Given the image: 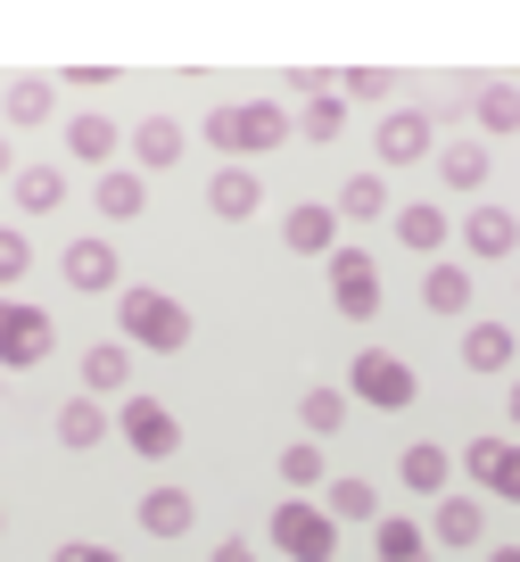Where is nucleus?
Masks as SVG:
<instances>
[{"mask_svg":"<svg viewBox=\"0 0 520 562\" xmlns=\"http://www.w3.org/2000/svg\"><path fill=\"white\" fill-rule=\"evenodd\" d=\"M199 133L224 149V166H248V158H264V149H281L297 124H290V108H281V100H224V108H207Z\"/></svg>","mask_w":520,"mask_h":562,"instance_id":"nucleus-1","label":"nucleus"},{"mask_svg":"<svg viewBox=\"0 0 520 562\" xmlns=\"http://www.w3.org/2000/svg\"><path fill=\"white\" fill-rule=\"evenodd\" d=\"M116 331L133 339V348H149V356H182L191 348V306L149 290V281H133V290H116Z\"/></svg>","mask_w":520,"mask_h":562,"instance_id":"nucleus-2","label":"nucleus"},{"mask_svg":"<svg viewBox=\"0 0 520 562\" xmlns=\"http://www.w3.org/2000/svg\"><path fill=\"white\" fill-rule=\"evenodd\" d=\"M264 529H273V546H281L290 562H339V521H330L314 496H281Z\"/></svg>","mask_w":520,"mask_h":562,"instance_id":"nucleus-3","label":"nucleus"},{"mask_svg":"<svg viewBox=\"0 0 520 562\" xmlns=\"http://www.w3.org/2000/svg\"><path fill=\"white\" fill-rule=\"evenodd\" d=\"M347 397H364L372 414H405V405L421 397V381H414V364H405V356L355 348V364H347Z\"/></svg>","mask_w":520,"mask_h":562,"instance_id":"nucleus-4","label":"nucleus"},{"mask_svg":"<svg viewBox=\"0 0 520 562\" xmlns=\"http://www.w3.org/2000/svg\"><path fill=\"white\" fill-rule=\"evenodd\" d=\"M116 430H124V447H133L140 463H173V456H182V422H173L166 397H124Z\"/></svg>","mask_w":520,"mask_h":562,"instance_id":"nucleus-5","label":"nucleus"},{"mask_svg":"<svg viewBox=\"0 0 520 562\" xmlns=\"http://www.w3.org/2000/svg\"><path fill=\"white\" fill-rule=\"evenodd\" d=\"M50 348H58V323L42 315V306L0 299V364H9V372H34V364H50Z\"/></svg>","mask_w":520,"mask_h":562,"instance_id":"nucleus-6","label":"nucleus"},{"mask_svg":"<svg viewBox=\"0 0 520 562\" xmlns=\"http://www.w3.org/2000/svg\"><path fill=\"white\" fill-rule=\"evenodd\" d=\"M330 306H339L347 323L381 315V265H372V248H339V257H330Z\"/></svg>","mask_w":520,"mask_h":562,"instance_id":"nucleus-7","label":"nucleus"},{"mask_svg":"<svg viewBox=\"0 0 520 562\" xmlns=\"http://www.w3.org/2000/svg\"><path fill=\"white\" fill-rule=\"evenodd\" d=\"M463 472L479 496H504V505H520V439H471L463 447Z\"/></svg>","mask_w":520,"mask_h":562,"instance_id":"nucleus-8","label":"nucleus"},{"mask_svg":"<svg viewBox=\"0 0 520 562\" xmlns=\"http://www.w3.org/2000/svg\"><path fill=\"white\" fill-rule=\"evenodd\" d=\"M281 248H290V257H339V207H330V199H306V207H290L281 215Z\"/></svg>","mask_w":520,"mask_h":562,"instance_id":"nucleus-9","label":"nucleus"},{"mask_svg":"<svg viewBox=\"0 0 520 562\" xmlns=\"http://www.w3.org/2000/svg\"><path fill=\"white\" fill-rule=\"evenodd\" d=\"M372 149H381V166H421L438 149V124L421 116V108H388L381 133H372Z\"/></svg>","mask_w":520,"mask_h":562,"instance_id":"nucleus-10","label":"nucleus"},{"mask_svg":"<svg viewBox=\"0 0 520 562\" xmlns=\"http://www.w3.org/2000/svg\"><path fill=\"white\" fill-rule=\"evenodd\" d=\"M512 248H520V215L496 207V199H479V207L463 215V257L496 265V257H512Z\"/></svg>","mask_w":520,"mask_h":562,"instance_id":"nucleus-11","label":"nucleus"},{"mask_svg":"<svg viewBox=\"0 0 520 562\" xmlns=\"http://www.w3.org/2000/svg\"><path fill=\"white\" fill-rule=\"evenodd\" d=\"M479 538H487V505H479V488H454V496H438V513H430V546L463 554V546H479Z\"/></svg>","mask_w":520,"mask_h":562,"instance_id":"nucleus-12","label":"nucleus"},{"mask_svg":"<svg viewBox=\"0 0 520 562\" xmlns=\"http://www.w3.org/2000/svg\"><path fill=\"white\" fill-rule=\"evenodd\" d=\"M58 273H67V290H83V299H100V290H116V248H108L100 232H83V240H67V257H58Z\"/></svg>","mask_w":520,"mask_h":562,"instance_id":"nucleus-13","label":"nucleus"},{"mask_svg":"<svg viewBox=\"0 0 520 562\" xmlns=\"http://www.w3.org/2000/svg\"><path fill=\"white\" fill-rule=\"evenodd\" d=\"M0 116H9V133H42L58 116V83L50 75H18V83L0 91Z\"/></svg>","mask_w":520,"mask_h":562,"instance_id":"nucleus-14","label":"nucleus"},{"mask_svg":"<svg viewBox=\"0 0 520 562\" xmlns=\"http://www.w3.org/2000/svg\"><path fill=\"white\" fill-rule=\"evenodd\" d=\"M133 389V339H100V348H83V397H124Z\"/></svg>","mask_w":520,"mask_h":562,"instance_id":"nucleus-15","label":"nucleus"},{"mask_svg":"<svg viewBox=\"0 0 520 562\" xmlns=\"http://www.w3.org/2000/svg\"><path fill=\"white\" fill-rule=\"evenodd\" d=\"M397 480H405L414 496H430V505H438V496H454V488H446V480H454V456H446L438 439H414V447L397 456Z\"/></svg>","mask_w":520,"mask_h":562,"instance_id":"nucleus-16","label":"nucleus"},{"mask_svg":"<svg viewBox=\"0 0 520 562\" xmlns=\"http://www.w3.org/2000/svg\"><path fill=\"white\" fill-rule=\"evenodd\" d=\"M91 207H100L108 224H133V215L149 207V175H140V166H108V175L91 182Z\"/></svg>","mask_w":520,"mask_h":562,"instance_id":"nucleus-17","label":"nucleus"},{"mask_svg":"<svg viewBox=\"0 0 520 562\" xmlns=\"http://www.w3.org/2000/svg\"><path fill=\"white\" fill-rule=\"evenodd\" d=\"M67 158H83V166H116V116H100V108H75L67 116Z\"/></svg>","mask_w":520,"mask_h":562,"instance_id":"nucleus-18","label":"nucleus"},{"mask_svg":"<svg viewBox=\"0 0 520 562\" xmlns=\"http://www.w3.org/2000/svg\"><path fill=\"white\" fill-rule=\"evenodd\" d=\"M182 140H191V133H182L173 116H140L133 124V166H140V175H166V166H182Z\"/></svg>","mask_w":520,"mask_h":562,"instance_id":"nucleus-19","label":"nucleus"},{"mask_svg":"<svg viewBox=\"0 0 520 562\" xmlns=\"http://www.w3.org/2000/svg\"><path fill=\"white\" fill-rule=\"evenodd\" d=\"M257 199H264L257 166H215V182H207V207L224 215V224H248V215H257Z\"/></svg>","mask_w":520,"mask_h":562,"instance_id":"nucleus-20","label":"nucleus"},{"mask_svg":"<svg viewBox=\"0 0 520 562\" xmlns=\"http://www.w3.org/2000/svg\"><path fill=\"white\" fill-rule=\"evenodd\" d=\"M133 521L149 529V538H182V529H199V505H191V488H149Z\"/></svg>","mask_w":520,"mask_h":562,"instance_id":"nucleus-21","label":"nucleus"},{"mask_svg":"<svg viewBox=\"0 0 520 562\" xmlns=\"http://www.w3.org/2000/svg\"><path fill=\"white\" fill-rule=\"evenodd\" d=\"M512 356H520L512 323H471L463 331V372H512Z\"/></svg>","mask_w":520,"mask_h":562,"instance_id":"nucleus-22","label":"nucleus"},{"mask_svg":"<svg viewBox=\"0 0 520 562\" xmlns=\"http://www.w3.org/2000/svg\"><path fill=\"white\" fill-rule=\"evenodd\" d=\"M323 513H330V521H372V529H381V488H372L364 472H339L323 488Z\"/></svg>","mask_w":520,"mask_h":562,"instance_id":"nucleus-23","label":"nucleus"},{"mask_svg":"<svg viewBox=\"0 0 520 562\" xmlns=\"http://www.w3.org/2000/svg\"><path fill=\"white\" fill-rule=\"evenodd\" d=\"M438 182H446V191H479V182H487V140L454 133L446 149H438Z\"/></svg>","mask_w":520,"mask_h":562,"instance_id":"nucleus-24","label":"nucleus"},{"mask_svg":"<svg viewBox=\"0 0 520 562\" xmlns=\"http://www.w3.org/2000/svg\"><path fill=\"white\" fill-rule=\"evenodd\" d=\"M100 439H108V405L100 397H67L58 405V447H67V456H91Z\"/></svg>","mask_w":520,"mask_h":562,"instance_id":"nucleus-25","label":"nucleus"},{"mask_svg":"<svg viewBox=\"0 0 520 562\" xmlns=\"http://www.w3.org/2000/svg\"><path fill=\"white\" fill-rule=\"evenodd\" d=\"M471 116H479V140L520 133V83H471Z\"/></svg>","mask_w":520,"mask_h":562,"instance_id":"nucleus-26","label":"nucleus"},{"mask_svg":"<svg viewBox=\"0 0 520 562\" xmlns=\"http://www.w3.org/2000/svg\"><path fill=\"white\" fill-rule=\"evenodd\" d=\"M397 240L414 248V257H438V248H446V207H438V199H414V207H397Z\"/></svg>","mask_w":520,"mask_h":562,"instance_id":"nucleus-27","label":"nucleus"},{"mask_svg":"<svg viewBox=\"0 0 520 562\" xmlns=\"http://www.w3.org/2000/svg\"><path fill=\"white\" fill-rule=\"evenodd\" d=\"M421 306L430 315H471V265H430L421 273Z\"/></svg>","mask_w":520,"mask_h":562,"instance_id":"nucleus-28","label":"nucleus"},{"mask_svg":"<svg viewBox=\"0 0 520 562\" xmlns=\"http://www.w3.org/2000/svg\"><path fill=\"white\" fill-rule=\"evenodd\" d=\"M18 215H50V207H67V175L58 166H18Z\"/></svg>","mask_w":520,"mask_h":562,"instance_id":"nucleus-29","label":"nucleus"},{"mask_svg":"<svg viewBox=\"0 0 520 562\" xmlns=\"http://www.w3.org/2000/svg\"><path fill=\"white\" fill-rule=\"evenodd\" d=\"M372 546H381V562H430V529H421V521H405V513H381Z\"/></svg>","mask_w":520,"mask_h":562,"instance_id":"nucleus-30","label":"nucleus"},{"mask_svg":"<svg viewBox=\"0 0 520 562\" xmlns=\"http://www.w3.org/2000/svg\"><path fill=\"white\" fill-rule=\"evenodd\" d=\"M330 207H339V224H372V215L388 207V182H381V166H372V175H347Z\"/></svg>","mask_w":520,"mask_h":562,"instance_id":"nucleus-31","label":"nucleus"},{"mask_svg":"<svg viewBox=\"0 0 520 562\" xmlns=\"http://www.w3.org/2000/svg\"><path fill=\"white\" fill-rule=\"evenodd\" d=\"M273 472H281V488H290V496H306V488H330V480H323V447H314V439H290V447H281V463H273Z\"/></svg>","mask_w":520,"mask_h":562,"instance_id":"nucleus-32","label":"nucleus"},{"mask_svg":"<svg viewBox=\"0 0 520 562\" xmlns=\"http://www.w3.org/2000/svg\"><path fill=\"white\" fill-rule=\"evenodd\" d=\"M297 422H306V439L323 447L330 430L347 422V389H306V397H297Z\"/></svg>","mask_w":520,"mask_h":562,"instance_id":"nucleus-33","label":"nucleus"},{"mask_svg":"<svg viewBox=\"0 0 520 562\" xmlns=\"http://www.w3.org/2000/svg\"><path fill=\"white\" fill-rule=\"evenodd\" d=\"M339 100L388 108V100H397V67H339Z\"/></svg>","mask_w":520,"mask_h":562,"instance_id":"nucleus-34","label":"nucleus"},{"mask_svg":"<svg viewBox=\"0 0 520 562\" xmlns=\"http://www.w3.org/2000/svg\"><path fill=\"white\" fill-rule=\"evenodd\" d=\"M25 273H34V240H25L18 224H0V299H9Z\"/></svg>","mask_w":520,"mask_h":562,"instance_id":"nucleus-35","label":"nucleus"},{"mask_svg":"<svg viewBox=\"0 0 520 562\" xmlns=\"http://www.w3.org/2000/svg\"><path fill=\"white\" fill-rule=\"evenodd\" d=\"M339 124H347V100L330 91V100H306V116H297V133L306 140H339Z\"/></svg>","mask_w":520,"mask_h":562,"instance_id":"nucleus-36","label":"nucleus"},{"mask_svg":"<svg viewBox=\"0 0 520 562\" xmlns=\"http://www.w3.org/2000/svg\"><path fill=\"white\" fill-rule=\"evenodd\" d=\"M281 91H290V100H330L339 75H330V67H281Z\"/></svg>","mask_w":520,"mask_h":562,"instance_id":"nucleus-37","label":"nucleus"},{"mask_svg":"<svg viewBox=\"0 0 520 562\" xmlns=\"http://www.w3.org/2000/svg\"><path fill=\"white\" fill-rule=\"evenodd\" d=\"M50 562H124V554H116V546H91V538H67Z\"/></svg>","mask_w":520,"mask_h":562,"instance_id":"nucleus-38","label":"nucleus"},{"mask_svg":"<svg viewBox=\"0 0 520 562\" xmlns=\"http://www.w3.org/2000/svg\"><path fill=\"white\" fill-rule=\"evenodd\" d=\"M67 83L75 91H108V83H116V67H67Z\"/></svg>","mask_w":520,"mask_h":562,"instance_id":"nucleus-39","label":"nucleus"},{"mask_svg":"<svg viewBox=\"0 0 520 562\" xmlns=\"http://www.w3.org/2000/svg\"><path fill=\"white\" fill-rule=\"evenodd\" d=\"M215 562H257V546H248V538H224V546H215Z\"/></svg>","mask_w":520,"mask_h":562,"instance_id":"nucleus-40","label":"nucleus"},{"mask_svg":"<svg viewBox=\"0 0 520 562\" xmlns=\"http://www.w3.org/2000/svg\"><path fill=\"white\" fill-rule=\"evenodd\" d=\"M0 182H18V149H9V133H0Z\"/></svg>","mask_w":520,"mask_h":562,"instance_id":"nucleus-41","label":"nucleus"},{"mask_svg":"<svg viewBox=\"0 0 520 562\" xmlns=\"http://www.w3.org/2000/svg\"><path fill=\"white\" fill-rule=\"evenodd\" d=\"M487 562H520V546H496V554H487Z\"/></svg>","mask_w":520,"mask_h":562,"instance_id":"nucleus-42","label":"nucleus"},{"mask_svg":"<svg viewBox=\"0 0 520 562\" xmlns=\"http://www.w3.org/2000/svg\"><path fill=\"white\" fill-rule=\"evenodd\" d=\"M504 405H512V422H520V381H512V397H504Z\"/></svg>","mask_w":520,"mask_h":562,"instance_id":"nucleus-43","label":"nucleus"},{"mask_svg":"<svg viewBox=\"0 0 520 562\" xmlns=\"http://www.w3.org/2000/svg\"><path fill=\"white\" fill-rule=\"evenodd\" d=\"M0 529H9V513H0Z\"/></svg>","mask_w":520,"mask_h":562,"instance_id":"nucleus-44","label":"nucleus"}]
</instances>
